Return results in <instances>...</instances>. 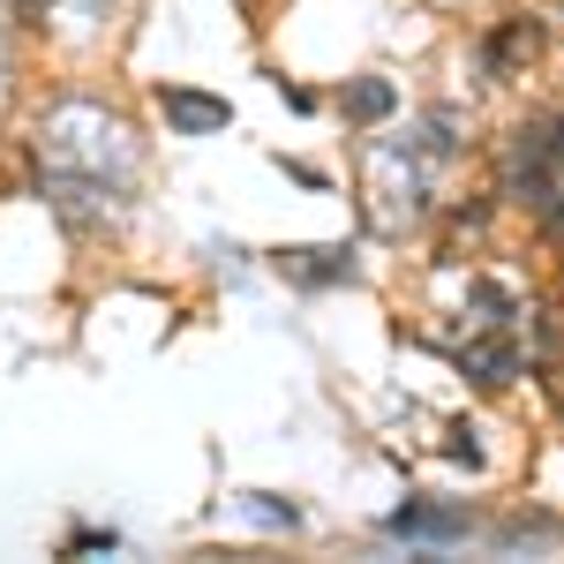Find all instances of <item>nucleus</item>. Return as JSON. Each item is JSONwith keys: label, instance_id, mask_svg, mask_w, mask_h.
<instances>
[{"label": "nucleus", "instance_id": "0eeeda50", "mask_svg": "<svg viewBox=\"0 0 564 564\" xmlns=\"http://www.w3.org/2000/svg\"><path fill=\"white\" fill-rule=\"evenodd\" d=\"M339 106H347L354 121H384V113L399 106V98H391V84H384V76H354V84L339 90Z\"/></svg>", "mask_w": 564, "mask_h": 564}, {"label": "nucleus", "instance_id": "39448f33", "mask_svg": "<svg viewBox=\"0 0 564 564\" xmlns=\"http://www.w3.org/2000/svg\"><path fill=\"white\" fill-rule=\"evenodd\" d=\"M452 361L467 369V384L497 391L520 377V347H512V332H489V339H452Z\"/></svg>", "mask_w": 564, "mask_h": 564}, {"label": "nucleus", "instance_id": "f03ea898", "mask_svg": "<svg viewBox=\"0 0 564 564\" xmlns=\"http://www.w3.org/2000/svg\"><path fill=\"white\" fill-rule=\"evenodd\" d=\"M430 181L436 174L422 166V151H414V143H369V196H377V218H384L391 234L422 218Z\"/></svg>", "mask_w": 564, "mask_h": 564}, {"label": "nucleus", "instance_id": "7ed1b4c3", "mask_svg": "<svg viewBox=\"0 0 564 564\" xmlns=\"http://www.w3.org/2000/svg\"><path fill=\"white\" fill-rule=\"evenodd\" d=\"M505 188H512L527 212L550 226V212H557V121H550V113H542V121H527L520 143L505 151Z\"/></svg>", "mask_w": 564, "mask_h": 564}, {"label": "nucleus", "instance_id": "1a4fd4ad", "mask_svg": "<svg viewBox=\"0 0 564 564\" xmlns=\"http://www.w3.org/2000/svg\"><path fill=\"white\" fill-rule=\"evenodd\" d=\"M15 8H23V0H15Z\"/></svg>", "mask_w": 564, "mask_h": 564}, {"label": "nucleus", "instance_id": "f257e3e1", "mask_svg": "<svg viewBox=\"0 0 564 564\" xmlns=\"http://www.w3.org/2000/svg\"><path fill=\"white\" fill-rule=\"evenodd\" d=\"M45 188L68 218H98L129 212L135 196V135L129 121H113L106 106H53L45 113Z\"/></svg>", "mask_w": 564, "mask_h": 564}, {"label": "nucleus", "instance_id": "423d86ee", "mask_svg": "<svg viewBox=\"0 0 564 564\" xmlns=\"http://www.w3.org/2000/svg\"><path fill=\"white\" fill-rule=\"evenodd\" d=\"M159 106H166V121L181 135H204V129H226L234 113H226V98H204V90H159Z\"/></svg>", "mask_w": 564, "mask_h": 564}, {"label": "nucleus", "instance_id": "20e7f679", "mask_svg": "<svg viewBox=\"0 0 564 564\" xmlns=\"http://www.w3.org/2000/svg\"><path fill=\"white\" fill-rule=\"evenodd\" d=\"M391 542H430V550H444V542H459L467 534V512L459 505H436V497H414V505H399L384 520Z\"/></svg>", "mask_w": 564, "mask_h": 564}, {"label": "nucleus", "instance_id": "6e6552de", "mask_svg": "<svg viewBox=\"0 0 564 564\" xmlns=\"http://www.w3.org/2000/svg\"><path fill=\"white\" fill-rule=\"evenodd\" d=\"M249 520H257V527H294V512H286V505H263V497H257V505H249Z\"/></svg>", "mask_w": 564, "mask_h": 564}]
</instances>
